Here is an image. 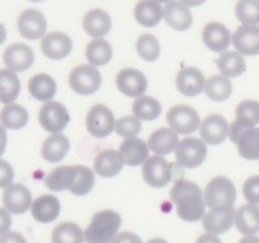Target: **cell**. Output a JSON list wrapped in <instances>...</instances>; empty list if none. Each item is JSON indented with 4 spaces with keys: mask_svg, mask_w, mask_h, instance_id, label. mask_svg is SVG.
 I'll list each match as a JSON object with an SVG mask.
<instances>
[{
    "mask_svg": "<svg viewBox=\"0 0 259 243\" xmlns=\"http://www.w3.org/2000/svg\"><path fill=\"white\" fill-rule=\"evenodd\" d=\"M95 176L90 168L85 165H77V177L74 181L73 186L69 191L77 197H82V195L89 194L94 187Z\"/></svg>",
    "mask_w": 259,
    "mask_h": 243,
    "instance_id": "obj_40",
    "label": "cell"
},
{
    "mask_svg": "<svg viewBox=\"0 0 259 243\" xmlns=\"http://www.w3.org/2000/svg\"><path fill=\"white\" fill-rule=\"evenodd\" d=\"M202 40L204 46L213 52L226 51L232 42V35L228 29L220 22H210L202 31Z\"/></svg>",
    "mask_w": 259,
    "mask_h": 243,
    "instance_id": "obj_20",
    "label": "cell"
},
{
    "mask_svg": "<svg viewBox=\"0 0 259 243\" xmlns=\"http://www.w3.org/2000/svg\"><path fill=\"white\" fill-rule=\"evenodd\" d=\"M171 201L176 206L177 215L184 221L195 222L204 217V194L192 181H177L171 190Z\"/></svg>",
    "mask_w": 259,
    "mask_h": 243,
    "instance_id": "obj_1",
    "label": "cell"
},
{
    "mask_svg": "<svg viewBox=\"0 0 259 243\" xmlns=\"http://www.w3.org/2000/svg\"><path fill=\"white\" fill-rule=\"evenodd\" d=\"M29 2H34V3H39V2H43V0H29Z\"/></svg>",
    "mask_w": 259,
    "mask_h": 243,
    "instance_id": "obj_53",
    "label": "cell"
},
{
    "mask_svg": "<svg viewBox=\"0 0 259 243\" xmlns=\"http://www.w3.org/2000/svg\"><path fill=\"white\" fill-rule=\"evenodd\" d=\"M0 243H26V239L17 231H10V233L2 234Z\"/></svg>",
    "mask_w": 259,
    "mask_h": 243,
    "instance_id": "obj_47",
    "label": "cell"
},
{
    "mask_svg": "<svg viewBox=\"0 0 259 243\" xmlns=\"http://www.w3.org/2000/svg\"><path fill=\"white\" fill-rule=\"evenodd\" d=\"M0 169H2V179H0V185L2 187H8L12 185L13 179V169L7 161H0Z\"/></svg>",
    "mask_w": 259,
    "mask_h": 243,
    "instance_id": "obj_45",
    "label": "cell"
},
{
    "mask_svg": "<svg viewBox=\"0 0 259 243\" xmlns=\"http://www.w3.org/2000/svg\"><path fill=\"white\" fill-rule=\"evenodd\" d=\"M229 138L237 144L240 156L246 160H258L259 128H247L236 120L229 126Z\"/></svg>",
    "mask_w": 259,
    "mask_h": 243,
    "instance_id": "obj_3",
    "label": "cell"
},
{
    "mask_svg": "<svg viewBox=\"0 0 259 243\" xmlns=\"http://www.w3.org/2000/svg\"><path fill=\"white\" fill-rule=\"evenodd\" d=\"M30 210L34 220H37L38 222H42V224H49L58 219L59 213H60V202L55 195H40L33 202Z\"/></svg>",
    "mask_w": 259,
    "mask_h": 243,
    "instance_id": "obj_23",
    "label": "cell"
},
{
    "mask_svg": "<svg viewBox=\"0 0 259 243\" xmlns=\"http://www.w3.org/2000/svg\"><path fill=\"white\" fill-rule=\"evenodd\" d=\"M85 55L94 67H103L112 59V47L103 38H95L86 47Z\"/></svg>",
    "mask_w": 259,
    "mask_h": 243,
    "instance_id": "obj_33",
    "label": "cell"
},
{
    "mask_svg": "<svg viewBox=\"0 0 259 243\" xmlns=\"http://www.w3.org/2000/svg\"><path fill=\"white\" fill-rule=\"evenodd\" d=\"M94 172L104 178L115 177L121 172L125 161L120 151L115 150H104L99 152L94 159Z\"/></svg>",
    "mask_w": 259,
    "mask_h": 243,
    "instance_id": "obj_19",
    "label": "cell"
},
{
    "mask_svg": "<svg viewBox=\"0 0 259 243\" xmlns=\"http://www.w3.org/2000/svg\"><path fill=\"white\" fill-rule=\"evenodd\" d=\"M83 29L93 38H103L111 30L112 22L110 15L103 10L89 11L83 17Z\"/></svg>",
    "mask_w": 259,
    "mask_h": 243,
    "instance_id": "obj_29",
    "label": "cell"
},
{
    "mask_svg": "<svg viewBox=\"0 0 259 243\" xmlns=\"http://www.w3.org/2000/svg\"><path fill=\"white\" fill-rule=\"evenodd\" d=\"M176 160L179 165L188 169L197 168L202 164L207 155V147L203 139L188 137L180 140L176 149Z\"/></svg>",
    "mask_w": 259,
    "mask_h": 243,
    "instance_id": "obj_6",
    "label": "cell"
},
{
    "mask_svg": "<svg viewBox=\"0 0 259 243\" xmlns=\"http://www.w3.org/2000/svg\"><path fill=\"white\" fill-rule=\"evenodd\" d=\"M156 2H159V3H169L172 0H156Z\"/></svg>",
    "mask_w": 259,
    "mask_h": 243,
    "instance_id": "obj_52",
    "label": "cell"
},
{
    "mask_svg": "<svg viewBox=\"0 0 259 243\" xmlns=\"http://www.w3.org/2000/svg\"><path fill=\"white\" fill-rule=\"evenodd\" d=\"M142 176L151 187H164L172 181V165L160 155L151 156L144 163Z\"/></svg>",
    "mask_w": 259,
    "mask_h": 243,
    "instance_id": "obj_9",
    "label": "cell"
},
{
    "mask_svg": "<svg viewBox=\"0 0 259 243\" xmlns=\"http://www.w3.org/2000/svg\"><path fill=\"white\" fill-rule=\"evenodd\" d=\"M70 88L79 95L94 94L102 85V76L94 65H79L72 69L68 78Z\"/></svg>",
    "mask_w": 259,
    "mask_h": 243,
    "instance_id": "obj_5",
    "label": "cell"
},
{
    "mask_svg": "<svg viewBox=\"0 0 259 243\" xmlns=\"http://www.w3.org/2000/svg\"><path fill=\"white\" fill-rule=\"evenodd\" d=\"M138 55L146 61H155L160 55V44L153 34H142L136 43Z\"/></svg>",
    "mask_w": 259,
    "mask_h": 243,
    "instance_id": "obj_42",
    "label": "cell"
},
{
    "mask_svg": "<svg viewBox=\"0 0 259 243\" xmlns=\"http://www.w3.org/2000/svg\"><path fill=\"white\" fill-rule=\"evenodd\" d=\"M77 177V165H61L51 170L45 178V185L51 191L70 190Z\"/></svg>",
    "mask_w": 259,
    "mask_h": 243,
    "instance_id": "obj_26",
    "label": "cell"
},
{
    "mask_svg": "<svg viewBox=\"0 0 259 243\" xmlns=\"http://www.w3.org/2000/svg\"><path fill=\"white\" fill-rule=\"evenodd\" d=\"M149 144L140 138H125L120 144V154L125 164L129 167H137L144 164L149 159Z\"/></svg>",
    "mask_w": 259,
    "mask_h": 243,
    "instance_id": "obj_24",
    "label": "cell"
},
{
    "mask_svg": "<svg viewBox=\"0 0 259 243\" xmlns=\"http://www.w3.org/2000/svg\"><path fill=\"white\" fill-rule=\"evenodd\" d=\"M20 81L16 72L11 69L0 70V101L2 103H12L20 94Z\"/></svg>",
    "mask_w": 259,
    "mask_h": 243,
    "instance_id": "obj_36",
    "label": "cell"
},
{
    "mask_svg": "<svg viewBox=\"0 0 259 243\" xmlns=\"http://www.w3.org/2000/svg\"><path fill=\"white\" fill-rule=\"evenodd\" d=\"M0 120H2V125L6 126L7 129L20 130V129H22L25 125L28 124L29 113L24 107L19 106V104L11 103L7 104L3 110H2Z\"/></svg>",
    "mask_w": 259,
    "mask_h": 243,
    "instance_id": "obj_34",
    "label": "cell"
},
{
    "mask_svg": "<svg viewBox=\"0 0 259 243\" xmlns=\"http://www.w3.org/2000/svg\"><path fill=\"white\" fill-rule=\"evenodd\" d=\"M236 211L233 206H219L211 208L203 217V228L207 233L223 234L235 224Z\"/></svg>",
    "mask_w": 259,
    "mask_h": 243,
    "instance_id": "obj_11",
    "label": "cell"
},
{
    "mask_svg": "<svg viewBox=\"0 0 259 243\" xmlns=\"http://www.w3.org/2000/svg\"><path fill=\"white\" fill-rule=\"evenodd\" d=\"M179 133L172 128H162L154 131L149 138V147L156 155H169L179 146Z\"/></svg>",
    "mask_w": 259,
    "mask_h": 243,
    "instance_id": "obj_25",
    "label": "cell"
},
{
    "mask_svg": "<svg viewBox=\"0 0 259 243\" xmlns=\"http://www.w3.org/2000/svg\"><path fill=\"white\" fill-rule=\"evenodd\" d=\"M236 120L247 128H254L259 124V102L244 101L236 108Z\"/></svg>",
    "mask_w": 259,
    "mask_h": 243,
    "instance_id": "obj_41",
    "label": "cell"
},
{
    "mask_svg": "<svg viewBox=\"0 0 259 243\" xmlns=\"http://www.w3.org/2000/svg\"><path fill=\"white\" fill-rule=\"evenodd\" d=\"M236 17L242 25L258 26L259 0H238L236 4Z\"/></svg>",
    "mask_w": 259,
    "mask_h": 243,
    "instance_id": "obj_39",
    "label": "cell"
},
{
    "mask_svg": "<svg viewBox=\"0 0 259 243\" xmlns=\"http://www.w3.org/2000/svg\"><path fill=\"white\" fill-rule=\"evenodd\" d=\"M116 86L126 96L140 98L147 90V79L142 72L133 68L120 70L116 76Z\"/></svg>",
    "mask_w": 259,
    "mask_h": 243,
    "instance_id": "obj_12",
    "label": "cell"
},
{
    "mask_svg": "<svg viewBox=\"0 0 259 243\" xmlns=\"http://www.w3.org/2000/svg\"><path fill=\"white\" fill-rule=\"evenodd\" d=\"M133 115L144 121H153L156 120L162 112V106L153 96H140L137 98L132 107Z\"/></svg>",
    "mask_w": 259,
    "mask_h": 243,
    "instance_id": "obj_37",
    "label": "cell"
},
{
    "mask_svg": "<svg viewBox=\"0 0 259 243\" xmlns=\"http://www.w3.org/2000/svg\"><path fill=\"white\" fill-rule=\"evenodd\" d=\"M199 134L201 139L211 146H217L226 140L229 134V126L227 120L222 115L207 116L199 125Z\"/></svg>",
    "mask_w": 259,
    "mask_h": 243,
    "instance_id": "obj_14",
    "label": "cell"
},
{
    "mask_svg": "<svg viewBox=\"0 0 259 243\" xmlns=\"http://www.w3.org/2000/svg\"><path fill=\"white\" fill-rule=\"evenodd\" d=\"M164 20L169 28L177 31H185L192 26L193 15L190 8L183 2H169L164 7Z\"/></svg>",
    "mask_w": 259,
    "mask_h": 243,
    "instance_id": "obj_21",
    "label": "cell"
},
{
    "mask_svg": "<svg viewBox=\"0 0 259 243\" xmlns=\"http://www.w3.org/2000/svg\"><path fill=\"white\" fill-rule=\"evenodd\" d=\"M232 82L228 77L217 74L204 83V92L213 102H224L232 95Z\"/></svg>",
    "mask_w": 259,
    "mask_h": 243,
    "instance_id": "obj_35",
    "label": "cell"
},
{
    "mask_svg": "<svg viewBox=\"0 0 259 243\" xmlns=\"http://www.w3.org/2000/svg\"><path fill=\"white\" fill-rule=\"evenodd\" d=\"M115 116L104 104H95L86 115V129L93 137L106 138L115 129Z\"/></svg>",
    "mask_w": 259,
    "mask_h": 243,
    "instance_id": "obj_7",
    "label": "cell"
},
{
    "mask_svg": "<svg viewBox=\"0 0 259 243\" xmlns=\"http://www.w3.org/2000/svg\"><path fill=\"white\" fill-rule=\"evenodd\" d=\"M232 43L241 55H259V26L242 25L232 35Z\"/></svg>",
    "mask_w": 259,
    "mask_h": 243,
    "instance_id": "obj_18",
    "label": "cell"
},
{
    "mask_svg": "<svg viewBox=\"0 0 259 243\" xmlns=\"http://www.w3.org/2000/svg\"><path fill=\"white\" fill-rule=\"evenodd\" d=\"M70 147L67 135L61 133H54L42 144V158L47 163H59L65 158Z\"/></svg>",
    "mask_w": 259,
    "mask_h": 243,
    "instance_id": "obj_27",
    "label": "cell"
},
{
    "mask_svg": "<svg viewBox=\"0 0 259 243\" xmlns=\"http://www.w3.org/2000/svg\"><path fill=\"white\" fill-rule=\"evenodd\" d=\"M29 92L35 101L50 102L56 94L55 79L46 73H40L31 77L29 81Z\"/></svg>",
    "mask_w": 259,
    "mask_h": 243,
    "instance_id": "obj_31",
    "label": "cell"
},
{
    "mask_svg": "<svg viewBox=\"0 0 259 243\" xmlns=\"http://www.w3.org/2000/svg\"><path fill=\"white\" fill-rule=\"evenodd\" d=\"M135 17L145 28H154L164 17V10L156 0H141L135 8Z\"/></svg>",
    "mask_w": 259,
    "mask_h": 243,
    "instance_id": "obj_28",
    "label": "cell"
},
{
    "mask_svg": "<svg viewBox=\"0 0 259 243\" xmlns=\"http://www.w3.org/2000/svg\"><path fill=\"white\" fill-rule=\"evenodd\" d=\"M121 226V217L112 210H104L95 213L85 229L86 243H110L117 235Z\"/></svg>",
    "mask_w": 259,
    "mask_h": 243,
    "instance_id": "obj_2",
    "label": "cell"
},
{
    "mask_svg": "<svg viewBox=\"0 0 259 243\" xmlns=\"http://www.w3.org/2000/svg\"><path fill=\"white\" fill-rule=\"evenodd\" d=\"M238 243H259V238L255 237V235H246Z\"/></svg>",
    "mask_w": 259,
    "mask_h": 243,
    "instance_id": "obj_50",
    "label": "cell"
},
{
    "mask_svg": "<svg viewBox=\"0 0 259 243\" xmlns=\"http://www.w3.org/2000/svg\"><path fill=\"white\" fill-rule=\"evenodd\" d=\"M72 47H73L72 39L61 31L46 34L40 42V50L43 55L52 60H61L67 58L72 51Z\"/></svg>",
    "mask_w": 259,
    "mask_h": 243,
    "instance_id": "obj_15",
    "label": "cell"
},
{
    "mask_svg": "<svg viewBox=\"0 0 259 243\" xmlns=\"http://www.w3.org/2000/svg\"><path fill=\"white\" fill-rule=\"evenodd\" d=\"M167 122L169 128L175 129L179 134H192L197 131L201 125L198 112L190 106L180 104L172 107L167 112Z\"/></svg>",
    "mask_w": 259,
    "mask_h": 243,
    "instance_id": "obj_8",
    "label": "cell"
},
{
    "mask_svg": "<svg viewBox=\"0 0 259 243\" xmlns=\"http://www.w3.org/2000/svg\"><path fill=\"white\" fill-rule=\"evenodd\" d=\"M142 129L141 120L137 119L136 116H125L116 121L115 130L116 133L124 138H133L136 137Z\"/></svg>",
    "mask_w": 259,
    "mask_h": 243,
    "instance_id": "obj_43",
    "label": "cell"
},
{
    "mask_svg": "<svg viewBox=\"0 0 259 243\" xmlns=\"http://www.w3.org/2000/svg\"><path fill=\"white\" fill-rule=\"evenodd\" d=\"M4 65L13 72H25L34 64V51L24 43H15L4 51Z\"/></svg>",
    "mask_w": 259,
    "mask_h": 243,
    "instance_id": "obj_17",
    "label": "cell"
},
{
    "mask_svg": "<svg viewBox=\"0 0 259 243\" xmlns=\"http://www.w3.org/2000/svg\"><path fill=\"white\" fill-rule=\"evenodd\" d=\"M147 243H168V242L164 239H160V238H153V239L147 240Z\"/></svg>",
    "mask_w": 259,
    "mask_h": 243,
    "instance_id": "obj_51",
    "label": "cell"
},
{
    "mask_svg": "<svg viewBox=\"0 0 259 243\" xmlns=\"http://www.w3.org/2000/svg\"><path fill=\"white\" fill-rule=\"evenodd\" d=\"M236 202V187L227 177L212 178L204 190V203L210 208L219 206H233Z\"/></svg>",
    "mask_w": 259,
    "mask_h": 243,
    "instance_id": "obj_4",
    "label": "cell"
},
{
    "mask_svg": "<svg viewBox=\"0 0 259 243\" xmlns=\"http://www.w3.org/2000/svg\"><path fill=\"white\" fill-rule=\"evenodd\" d=\"M17 28L22 37L35 40L45 37L47 30V20L42 12L37 10H26L17 20Z\"/></svg>",
    "mask_w": 259,
    "mask_h": 243,
    "instance_id": "obj_13",
    "label": "cell"
},
{
    "mask_svg": "<svg viewBox=\"0 0 259 243\" xmlns=\"http://www.w3.org/2000/svg\"><path fill=\"white\" fill-rule=\"evenodd\" d=\"M110 243H142V240H141V238L138 237V235H136L135 233L122 231V233L117 234Z\"/></svg>",
    "mask_w": 259,
    "mask_h": 243,
    "instance_id": "obj_46",
    "label": "cell"
},
{
    "mask_svg": "<svg viewBox=\"0 0 259 243\" xmlns=\"http://www.w3.org/2000/svg\"><path fill=\"white\" fill-rule=\"evenodd\" d=\"M217 65L223 76L228 77V78L241 76L246 70V63H245L244 56L238 51L223 52L217 60Z\"/></svg>",
    "mask_w": 259,
    "mask_h": 243,
    "instance_id": "obj_32",
    "label": "cell"
},
{
    "mask_svg": "<svg viewBox=\"0 0 259 243\" xmlns=\"http://www.w3.org/2000/svg\"><path fill=\"white\" fill-rule=\"evenodd\" d=\"M235 224L238 231L245 235L259 233V207L256 204H244L236 212Z\"/></svg>",
    "mask_w": 259,
    "mask_h": 243,
    "instance_id": "obj_30",
    "label": "cell"
},
{
    "mask_svg": "<svg viewBox=\"0 0 259 243\" xmlns=\"http://www.w3.org/2000/svg\"><path fill=\"white\" fill-rule=\"evenodd\" d=\"M197 243H222V240L217 237V234L206 233L202 234L201 237L197 239Z\"/></svg>",
    "mask_w": 259,
    "mask_h": 243,
    "instance_id": "obj_48",
    "label": "cell"
},
{
    "mask_svg": "<svg viewBox=\"0 0 259 243\" xmlns=\"http://www.w3.org/2000/svg\"><path fill=\"white\" fill-rule=\"evenodd\" d=\"M242 194L249 203L259 204V176L250 177L245 181Z\"/></svg>",
    "mask_w": 259,
    "mask_h": 243,
    "instance_id": "obj_44",
    "label": "cell"
},
{
    "mask_svg": "<svg viewBox=\"0 0 259 243\" xmlns=\"http://www.w3.org/2000/svg\"><path fill=\"white\" fill-rule=\"evenodd\" d=\"M3 204L13 215L25 213L33 204L30 191L21 183H12L4 190Z\"/></svg>",
    "mask_w": 259,
    "mask_h": 243,
    "instance_id": "obj_16",
    "label": "cell"
},
{
    "mask_svg": "<svg viewBox=\"0 0 259 243\" xmlns=\"http://www.w3.org/2000/svg\"><path fill=\"white\" fill-rule=\"evenodd\" d=\"M204 76L197 68H184L176 77L179 91L185 96H197L204 90Z\"/></svg>",
    "mask_w": 259,
    "mask_h": 243,
    "instance_id": "obj_22",
    "label": "cell"
},
{
    "mask_svg": "<svg viewBox=\"0 0 259 243\" xmlns=\"http://www.w3.org/2000/svg\"><path fill=\"white\" fill-rule=\"evenodd\" d=\"M52 243H83L85 234L74 222H61L52 230Z\"/></svg>",
    "mask_w": 259,
    "mask_h": 243,
    "instance_id": "obj_38",
    "label": "cell"
},
{
    "mask_svg": "<svg viewBox=\"0 0 259 243\" xmlns=\"http://www.w3.org/2000/svg\"><path fill=\"white\" fill-rule=\"evenodd\" d=\"M180 2H183L188 7H198L201 4H203L206 0H180Z\"/></svg>",
    "mask_w": 259,
    "mask_h": 243,
    "instance_id": "obj_49",
    "label": "cell"
},
{
    "mask_svg": "<svg viewBox=\"0 0 259 243\" xmlns=\"http://www.w3.org/2000/svg\"><path fill=\"white\" fill-rule=\"evenodd\" d=\"M69 113L65 106L59 102L50 101L43 104L39 111V122L49 133H60L69 124Z\"/></svg>",
    "mask_w": 259,
    "mask_h": 243,
    "instance_id": "obj_10",
    "label": "cell"
}]
</instances>
